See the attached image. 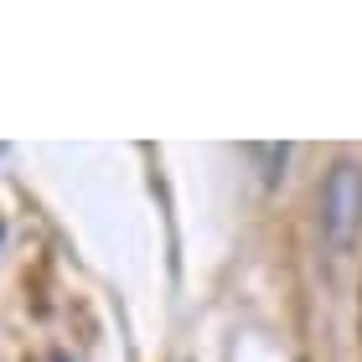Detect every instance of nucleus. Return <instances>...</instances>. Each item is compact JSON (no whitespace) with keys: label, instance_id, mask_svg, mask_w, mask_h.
Here are the masks:
<instances>
[{"label":"nucleus","instance_id":"f03ea898","mask_svg":"<svg viewBox=\"0 0 362 362\" xmlns=\"http://www.w3.org/2000/svg\"><path fill=\"white\" fill-rule=\"evenodd\" d=\"M0 238H6V223H0Z\"/></svg>","mask_w":362,"mask_h":362},{"label":"nucleus","instance_id":"f257e3e1","mask_svg":"<svg viewBox=\"0 0 362 362\" xmlns=\"http://www.w3.org/2000/svg\"><path fill=\"white\" fill-rule=\"evenodd\" d=\"M321 223H326V233H332L337 249L352 243L357 223H362V171L352 166V160L332 166V176H326V187H321Z\"/></svg>","mask_w":362,"mask_h":362}]
</instances>
